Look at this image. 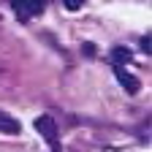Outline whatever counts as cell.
I'll list each match as a JSON object with an SVG mask.
<instances>
[{"mask_svg": "<svg viewBox=\"0 0 152 152\" xmlns=\"http://www.w3.org/2000/svg\"><path fill=\"white\" fill-rule=\"evenodd\" d=\"M35 130L41 133V136L52 144V149L54 152H60L57 149V122L49 117V114H41V117H35Z\"/></svg>", "mask_w": 152, "mask_h": 152, "instance_id": "obj_1", "label": "cell"}, {"mask_svg": "<svg viewBox=\"0 0 152 152\" xmlns=\"http://www.w3.org/2000/svg\"><path fill=\"white\" fill-rule=\"evenodd\" d=\"M11 6H14V14L22 22H27L33 14H41V8H44L41 0H11Z\"/></svg>", "mask_w": 152, "mask_h": 152, "instance_id": "obj_2", "label": "cell"}, {"mask_svg": "<svg viewBox=\"0 0 152 152\" xmlns=\"http://www.w3.org/2000/svg\"><path fill=\"white\" fill-rule=\"evenodd\" d=\"M114 76H117V79H120V84L130 92V95H136L139 92V87H141V82L136 79V76H133V73H128L122 65H117V63H114Z\"/></svg>", "mask_w": 152, "mask_h": 152, "instance_id": "obj_3", "label": "cell"}, {"mask_svg": "<svg viewBox=\"0 0 152 152\" xmlns=\"http://www.w3.org/2000/svg\"><path fill=\"white\" fill-rule=\"evenodd\" d=\"M19 130H22L19 120L11 117V114H6V111H0V133H6V136H16Z\"/></svg>", "mask_w": 152, "mask_h": 152, "instance_id": "obj_4", "label": "cell"}, {"mask_svg": "<svg viewBox=\"0 0 152 152\" xmlns=\"http://www.w3.org/2000/svg\"><path fill=\"white\" fill-rule=\"evenodd\" d=\"M111 60L117 63V65H122V63L130 60V52H128L125 46H117V49H111Z\"/></svg>", "mask_w": 152, "mask_h": 152, "instance_id": "obj_5", "label": "cell"}, {"mask_svg": "<svg viewBox=\"0 0 152 152\" xmlns=\"http://www.w3.org/2000/svg\"><path fill=\"white\" fill-rule=\"evenodd\" d=\"M63 3H65V8H68V11H79L84 0H63Z\"/></svg>", "mask_w": 152, "mask_h": 152, "instance_id": "obj_6", "label": "cell"}, {"mask_svg": "<svg viewBox=\"0 0 152 152\" xmlns=\"http://www.w3.org/2000/svg\"><path fill=\"white\" fill-rule=\"evenodd\" d=\"M141 49H144L147 54L152 52V38H149V35H144V38H141Z\"/></svg>", "mask_w": 152, "mask_h": 152, "instance_id": "obj_7", "label": "cell"}]
</instances>
